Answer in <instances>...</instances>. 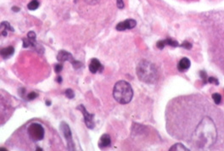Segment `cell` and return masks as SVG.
Wrapping results in <instances>:
<instances>
[{"instance_id": "obj_19", "label": "cell", "mask_w": 224, "mask_h": 151, "mask_svg": "<svg viewBox=\"0 0 224 151\" xmlns=\"http://www.w3.org/2000/svg\"><path fill=\"white\" fill-rule=\"evenodd\" d=\"M180 46H181L182 48H184V49H190L191 48H192V44H191L190 43H189L188 41H185V42H184V43H182Z\"/></svg>"}, {"instance_id": "obj_6", "label": "cell", "mask_w": 224, "mask_h": 151, "mask_svg": "<svg viewBox=\"0 0 224 151\" xmlns=\"http://www.w3.org/2000/svg\"><path fill=\"white\" fill-rule=\"evenodd\" d=\"M77 109L79 110V111H81V112H82L83 115L84 121H85V124H86L87 127L89 129L94 128L95 124H94V121H93L94 115L88 113V111H87L86 108H85L83 105H81L78 106Z\"/></svg>"}, {"instance_id": "obj_22", "label": "cell", "mask_w": 224, "mask_h": 151, "mask_svg": "<svg viewBox=\"0 0 224 151\" xmlns=\"http://www.w3.org/2000/svg\"><path fill=\"white\" fill-rule=\"evenodd\" d=\"M85 2L88 3L90 5H94V4H97L100 2V0H85Z\"/></svg>"}, {"instance_id": "obj_10", "label": "cell", "mask_w": 224, "mask_h": 151, "mask_svg": "<svg viewBox=\"0 0 224 151\" xmlns=\"http://www.w3.org/2000/svg\"><path fill=\"white\" fill-rule=\"evenodd\" d=\"M156 45H157L159 49H162L166 45L171 46V47H174V48H175V47L179 46V43L176 40H173V39H171V38H167V39H165V40L159 41Z\"/></svg>"}, {"instance_id": "obj_7", "label": "cell", "mask_w": 224, "mask_h": 151, "mask_svg": "<svg viewBox=\"0 0 224 151\" xmlns=\"http://www.w3.org/2000/svg\"><path fill=\"white\" fill-rule=\"evenodd\" d=\"M136 25H137V22H136L135 20H133V19H127V20H124V21L118 23L115 28H116L117 31H122L134 28Z\"/></svg>"}, {"instance_id": "obj_12", "label": "cell", "mask_w": 224, "mask_h": 151, "mask_svg": "<svg viewBox=\"0 0 224 151\" xmlns=\"http://www.w3.org/2000/svg\"><path fill=\"white\" fill-rule=\"evenodd\" d=\"M14 28L10 26V24L7 21H3L0 24V35L6 37L8 35V31H14Z\"/></svg>"}, {"instance_id": "obj_24", "label": "cell", "mask_w": 224, "mask_h": 151, "mask_svg": "<svg viewBox=\"0 0 224 151\" xmlns=\"http://www.w3.org/2000/svg\"><path fill=\"white\" fill-rule=\"evenodd\" d=\"M27 37L30 39H36V33L34 31H29L27 33Z\"/></svg>"}, {"instance_id": "obj_28", "label": "cell", "mask_w": 224, "mask_h": 151, "mask_svg": "<svg viewBox=\"0 0 224 151\" xmlns=\"http://www.w3.org/2000/svg\"><path fill=\"white\" fill-rule=\"evenodd\" d=\"M46 104H47V105H51V103H50V102H49V100H48V101H47V102H46Z\"/></svg>"}, {"instance_id": "obj_18", "label": "cell", "mask_w": 224, "mask_h": 151, "mask_svg": "<svg viewBox=\"0 0 224 151\" xmlns=\"http://www.w3.org/2000/svg\"><path fill=\"white\" fill-rule=\"evenodd\" d=\"M65 94H66V97L68 98V99H70V100H72V99H73V98L75 97L74 92H73V90L71 89H66V92H65Z\"/></svg>"}, {"instance_id": "obj_21", "label": "cell", "mask_w": 224, "mask_h": 151, "mask_svg": "<svg viewBox=\"0 0 224 151\" xmlns=\"http://www.w3.org/2000/svg\"><path fill=\"white\" fill-rule=\"evenodd\" d=\"M37 97V94H36V93H34V92H32V93H30V94L27 95V99H28L29 100H34V99H36V98Z\"/></svg>"}, {"instance_id": "obj_14", "label": "cell", "mask_w": 224, "mask_h": 151, "mask_svg": "<svg viewBox=\"0 0 224 151\" xmlns=\"http://www.w3.org/2000/svg\"><path fill=\"white\" fill-rule=\"evenodd\" d=\"M14 47H12V46H9L7 48L0 49V55L3 59H9L14 54Z\"/></svg>"}, {"instance_id": "obj_8", "label": "cell", "mask_w": 224, "mask_h": 151, "mask_svg": "<svg viewBox=\"0 0 224 151\" xmlns=\"http://www.w3.org/2000/svg\"><path fill=\"white\" fill-rule=\"evenodd\" d=\"M57 60L61 62H65V61H70V62L73 63L75 61L74 58L72 57V55L71 53L65 50H61L59 52V54L57 55Z\"/></svg>"}, {"instance_id": "obj_29", "label": "cell", "mask_w": 224, "mask_h": 151, "mask_svg": "<svg viewBox=\"0 0 224 151\" xmlns=\"http://www.w3.org/2000/svg\"><path fill=\"white\" fill-rule=\"evenodd\" d=\"M0 151H6V148H0Z\"/></svg>"}, {"instance_id": "obj_2", "label": "cell", "mask_w": 224, "mask_h": 151, "mask_svg": "<svg viewBox=\"0 0 224 151\" xmlns=\"http://www.w3.org/2000/svg\"><path fill=\"white\" fill-rule=\"evenodd\" d=\"M136 72L138 79L147 84H154L158 80L159 74L156 66L148 60H142L139 62Z\"/></svg>"}, {"instance_id": "obj_25", "label": "cell", "mask_w": 224, "mask_h": 151, "mask_svg": "<svg viewBox=\"0 0 224 151\" xmlns=\"http://www.w3.org/2000/svg\"><path fill=\"white\" fill-rule=\"evenodd\" d=\"M116 4L119 9H123L124 8V2L123 0H116Z\"/></svg>"}, {"instance_id": "obj_23", "label": "cell", "mask_w": 224, "mask_h": 151, "mask_svg": "<svg viewBox=\"0 0 224 151\" xmlns=\"http://www.w3.org/2000/svg\"><path fill=\"white\" fill-rule=\"evenodd\" d=\"M208 81H209V83H214L216 85H218L219 84L218 80L216 79L215 77H209V78H208Z\"/></svg>"}, {"instance_id": "obj_13", "label": "cell", "mask_w": 224, "mask_h": 151, "mask_svg": "<svg viewBox=\"0 0 224 151\" xmlns=\"http://www.w3.org/2000/svg\"><path fill=\"white\" fill-rule=\"evenodd\" d=\"M191 66V62L188 58H183L178 65V69L179 71H186L187 70H189Z\"/></svg>"}, {"instance_id": "obj_9", "label": "cell", "mask_w": 224, "mask_h": 151, "mask_svg": "<svg viewBox=\"0 0 224 151\" xmlns=\"http://www.w3.org/2000/svg\"><path fill=\"white\" fill-rule=\"evenodd\" d=\"M102 69V65L99 62L98 59H92L91 62L89 64V71L93 74L97 73L98 71H100Z\"/></svg>"}, {"instance_id": "obj_20", "label": "cell", "mask_w": 224, "mask_h": 151, "mask_svg": "<svg viewBox=\"0 0 224 151\" xmlns=\"http://www.w3.org/2000/svg\"><path fill=\"white\" fill-rule=\"evenodd\" d=\"M62 69H63V65H62V64H57L55 67V71L59 74V73L62 71Z\"/></svg>"}, {"instance_id": "obj_27", "label": "cell", "mask_w": 224, "mask_h": 151, "mask_svg": "<svg viewBox=\"0 0 224 151\" xmlns=\"http://www.w3.org/2000/svg\"><path fill=\"white\" fill-rule=\"evenodd\" d=\"M56 81H57V83H62V77H61V76H58L57 78H56Z\"/></svg>"}, {"instance_id": "obj_15", "label": "cell", "mask_w": 224, "mask_h": 151, "mask_svg": "<svg viewBox=\"0 0 224 151\" xmlns=\"http://www.w3.org/2000/svg\"><path fill=\"white\" fill-rule=\"evenodd\" d=\"M170 150H189V148H187L184 144H182L180 143H176L173 147H171Z\"/></svg>"}, {"instance_id": "obj_3", "label": "cell", "mask_w": 224, "mask_h": 151, "mask_svg": "<svg viewBox=\"0 0 224 151\" xmlns=\"http://www.w3.org/2000/svg\"><path fill=\"white\" fill-rule=\"evenodd\" d=\"M113 97L119 104L121 105L128 104L133 97V90L132 89V86L126 81H119L114 86Z\"/></svg>"}, {"instance_id": "obj_17", "label": "cell", "mask_w": 224, "mask_h": 151, "mask_svg": "<svg viewBox=\"0 0 224 151\" xmlns=\"http://www.w3.org/2000/svg\"><path fill=\"white\" fill-rule=\"evenodd\" d=\"M212 99L213 100H214V102H215V104H216V105H219L220 103H221V96L220 94H217V93H216V94H212Z\"/></svg>"}, {"instance_id": "obj_11", "label": "cell", "mask_w": 224, "mask_h": 151, "mask_svg": "<svg viewBox=\"0 0 224 151\" xmlns=\"http://www.w3.org/2000/svg\"><path fill=\"white\" fill-rule=\"evenodd\" d=\"M111 143V139L108 134H103L101 136L100 139L99 141V147L100 148H104L109 147Z\"/></svg>"}, {"instance_id": "obj_5", "label": "cell", "mask_w": 224, "mask_h": 151, "mask_svg": "<svg viewBox=\"0 0 224 151\" xmlns=\"http://www.w3.org/2000/svg\"><path fill=\"white\" fill-rule=\"evenodd\" d=\"M61 130L63 132L64 137L66 139L67 142V146H68V149L69 150H74V143H73V140H72V135L71 129L68 124H66V122H61Z\"/></svg>"}, {"instance_id": "obj_26", "label": "cell", "mask_w": 224, "mask_h": 151, "mask_svg": "<svg viewBox=\"0 0 224 151\" xmlns=\"http://www.w3.org/2000/svg\"><path fill=\"white\" fill-rule=\"evenodd\" d=\"M12 10L14 12H19L20 11V8H18L16 6H14V7L12 8Z\"/></svg>"}, {"instance_id": "obj_4", "label": "cell", "mask_w": 224, "mask_h": 151, "mask_svg": "<svg viewBox=\"0 0 224 151\" xmlns=\"http://www.w3.org/2000/svg\"><path fill=\"white\" fill-rule=\"evenodd\" d=\"M27 132L30 138L34 142L40 141L44 138V128L39 123H32L28 127Z\"/></svg>"}, {"instance_id": "obj_16", "label": "cell", "mask_w": 224, "mask_h": 151, "mask_svg": "<svg viewBox=\"0 0 224 151\" xmlns=\"http://www.w3.org/2000/svg\"><path fill=\"white\" fill-rule=\"evenodd\" d=\"M38 7H39V3H38L37 0H32L27 5V8L30 10H36Z\"/></svg>"}, {"instance_id": "obj_1", "label": "cell", "mask_w": 224, "mask_h": 151, "mask_svg": "<svg viewBox=\"0 0 224 151\" xmlns=\"http://www.w3.org/2000/svg\"><path fill=\"white\" fill-rule=\"evenodd\" d=\"M197 95H193V106L190 96L177 98L176 103L173 102L169 110L184 116H177L167 113V124L184 123V126H177L167 128V131L173 137L178 139L184 140L195 149L207 150L212 148L218 139V121L215 120V116H218V112L215 107L207 102L205 99L202 100L200 108L197 107Z\"/></svg>"}]
</instances>
